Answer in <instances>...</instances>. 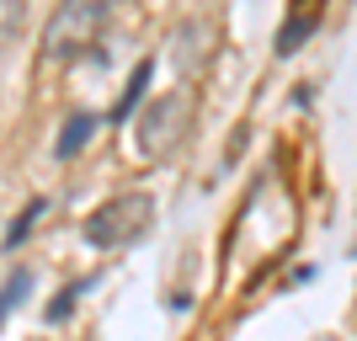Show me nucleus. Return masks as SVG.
Returning <instances> with one entry per match:
<instances>
[{"mask_svg": "<svg viewBox=\"0 0 357 341\" xmlns=\"http://www.w3.org/2000/svg\"><path fill=\"white\" fill-rule=\"evenodd\" d=\"M107 22H112V6L102 0H70V6H54V16L43 22V54L54 64H70L80 54L102 43Z\"/></svg>", "mask_w": 357, "mask_h": 341, "instance_id": "obj_1", "label": "nucleus"}, {"mask_svg": "<svg viewBox=\"0 0 357 341\" xmlns=\"http://www.w3.org/2000/svg\"><path fill=\"white\" fill-rule=\"evenodd\" d=\"M149 219H155V197L149 192H118V197H107L102 208H91L86 240L96 251H123V245H134L149 229Z\"/></svg>", "mask_w": 357, "mask_h": 341, "instance_id": "obj_2", "label": "nucleus"}, {"mask_svg": "<svg viewBox=\"0 0 357 341\" xmlns=\"http://www.w3.org/2000/svg\"><path fill=\"white\" fill-rule=\"evenodd\" d=\"M181 134H187V96L171 91L160 102H149V112L139 118V155L160 160V155H171L181 144Z\"/></svg>", "mask_w": 357, "mask_h": 341, "instance_id": "obj_3", "label": "nucleus"}, {"mask_svg": "<svg viewBox=\"0 0 357 341\" xmlns=\"http://www.w3.org/2000/svg\"><path fill=\"white\" fill-rule=\"evenodd\" d=\"M213 43H219V27H213V16H192V22H181L176 38H171V59H176V70H187V75L208 70Z\"/></svg>", "mask_w": 357, "mask_h": 341, "instance_id": "obj_4", "label": "nucleus"}, {"mask_svg": "<svg viewBox=\"0 0 357 341\" xmlns=\"http://www.w3.org/2000/svg\"><path fill=\"white\" fill-rule=\"evenodd\" d=\"M91 128H96V118H91V112H75V118L64 123V134H59V144H54V155H59V160L80 155V149H86V139H91Z\"/></svg>", "mask_w": 357, "mask_h": 341, "instance_id": "obj_5", "label": "nucleus"}, {"mask_svg": "<svg viewBox=\"0 0 357 341\" xmlns=\"http://www.w3.org/2000/svg\"><path fill=\"white\" fill-rule=\"evenodd\" d=\"M314 27H320V11H294V16H288V27L278 32V54H294L298 38H304V32H314Z\"/></svg>", "mask_w": 357, "mask_h": 341, "instance_id": "obj_6", "label": "nucleus"}, {"mask_svg": "<svg viewBox=\"0 0 357 341\" xmlns=\"http://www.w3.org/2000/svg\"><path fill=\"white\" fill-rule=\"evenodd\" d=\"M27 294H32V267H16L11 278L0 282V320L16 310V298H27Z\"/></svg>", "mask_w": 357, "mask_h": 341, "instance_id": "obj_7", "label": "nucleus"}, {"mask_svg": "<svg viewBox=\"0 0 357 341\" xmlns=\"http://www.w3.org/2000/svg\"><path fill=\"white\" fill-rule=\"evenodd\" d=\"M144 86H149V59L139 64L134 70V80H128V91H123V102H118V118H128V112H134L139 107V96H144Z\"/></svg>", "mask_w": 357, "mask_h": 341, "instance_id": "obj_8", "label": "nucleus"}, {"mask_svg": "<svg viewBox=\"0 0 357 341\" xmlns=\"http://www.w3.org/2000/svg\"><path fill=\"white\" fill-rule=\"evenodd\" d=\"M43 197H32V203H27V213H22V219H16L11 224V235H6V245H16V240H22V235H32V219H38V213H43Z\"/></svg>", "mask_w": 357, "mask_h": 341, "instance_id": "obj_9", "label": "nucleus"}]
</instances>
